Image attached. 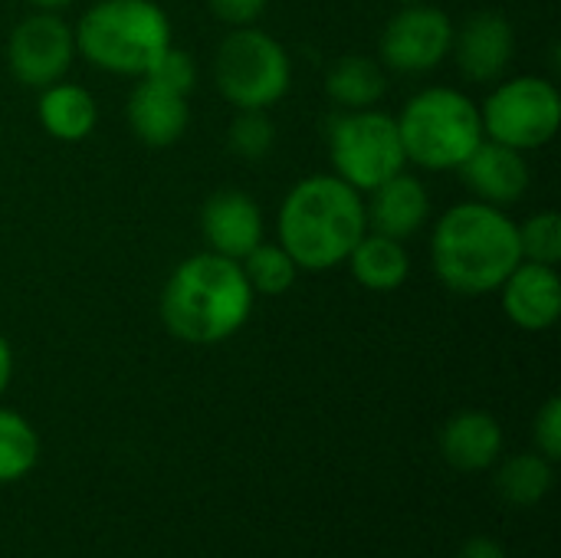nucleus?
<instances>
[{"mask_svg": "<svg viewBox=\"0 0 561 558\" xmlns=\"http://www.w3.org/2000/svg\"><path fill=\"white\" fill-rule=\"evenodd\" d=\"M145 76H151V79H158V82H164V86H171V89H178V92H191L194 89V82H197V66H194V59L184 53V49H178L174 43L154 59V66L145 72Z\"/></svg>", "mask_w": 561, "mask_h": 558, "instance_id": "26", "label": "nucleus"}, {"mask_svg": "<svg viewBox=\"0 0 561 558\" xmlns=\"http://www.w3.org/2000/svg\"><path fill=\"white\" fill-rule=\"evenodd\" d=\"M536 447L552 464L561 457V398H549L536 414Z\"/></svg>", "mask_w": 561, "mask_h": 558, "instance_id": "27", "label": "nucleus"}, {"mask_svg": "<svg viewBox=\"0 0 561 558\" xmlns=\"http://www.w3.org/2000/svg\"><path fill=\"white\" fill-rule=\"evenodd\" d=\"M496 293L503 299L506 319L526 332H546L559 322L561 280L556 266L523 260Z\"/></svg>", "mask_w": 561, "mask_h": 558, "instance_id": "14", "label": "nucleus"}, {"mask_svg": "<svg viewBox=\"0 0 561 558\" xmlns=\"http://www.w3.org/2000/svg\"><path fill=\"white\" fill-rule=\"evenodd\" d=\"M279 247L306 273H322L348 260L365 237V197L335 174H309L279 204Z\"/></svg>", "mask_w": 561, "mask_h": 558, "instance_id": "3", "label": "nucleus"}, {"mask_svg": "<svg viewBox=\"0 0 561 558\" xmlns=\"http://www.w3.org/2000/svg\"><path fill=\"white\" fill-rule=\"evenodd\" d=\"M36 10H62L66 3H72V0H30Z\"/></svg>", "mask_w": 561, "mask_h": 558, "instance_id": "31", "label": "nucleus"}, {"mask_svg": "<svg viewBox=\"0 0 561 558\" xmlns=\"http://www.w3.org/2000/svg\"><path fill=\"white\" fill-rule=\"evenodd\" d=\"M230 151L243 161H260L276 145V125L266 115V109H240L230 125Z\"/></svg>", "mask_w": 561, "mask_h": 558, "instance_id": "24", "label": "nucleus"}, {"mask_svg": "<svg viewBox=\"0 0 561 558\" xmlns=\"http://www.w3.org/2000/svg\"><path fill=\"white\" fill-rule=\"evenodd\" d=\"M457 558H510V556H506V549H503L496 539H490V536H477V539H467V543H463V549L457 553Z\"/></svg>", "mask_w": 561, "mask_h": 558, "instance_id": "29", "label": "nucleus"}, {"mask_svg": "<svg viewBox=\"0 0 561 558\" xmlns=\"http://www.w3.org/2000/svg\"><path fill=\"white\" fill-rule=\"evenodd\" d=\"M345 263L352 266V276L371 293H394L411 276V257L404 250V240L375 230H365Z\"/></svg>", "mask_w": 561, "mask_h": 558, "instance_id": "18", "label": "nucleus"}, {"mask_svg": "<svg viewBox=\"0 0 561 558\" xmlns=\"http://www.w3.org/2000/svg\"><path fill=\"white\" fill-rule=\"evenodd\" d=\"M480 118L486 138L516 151H533L559 135L561 95L556 82L542 76L500 79L486 95Z\"/></svg>", "mask_w": 561, "mask_h": 558, "instance_id": "8", "label": "nucleus"}, {"mask_svg": "<svg viewBox=\"0 0 561 558\" xmlns=\"http://www.w3.org/2000/svg\"><path fill=\"white\" fill-rule=\"evenodd\" d=\"M454 46V23L440 7H401L381 33V62L404 76L437 69Z\"/></svg>", "mask_w": 561, "mask_h": 558, "instance_id": "10", "label": "nucleus"}, {"mask_svg": "<svg viewBox=\"0 0 561 558\" xmlns=\"http://www.w3.org/2000/svg\"><path fill=\"white\" fill-rule=\"evenodd\" d=\"M270 0H207L210 13L227 26H253Z\"/></svg>", "mask_w": 561, "mask_h": 558, "instance_id": "28", "label": "nucleus"}, {"mask_svg": "<svg viewBox=\"0 0 561 558\" xmlns=\"http://www.w3.org/2000/svg\"><path fill=\"white\" fill-rule=\"evenodd\" d=\"M256 293L250 289L243 266L214 250L194 253L174 266L161 289V322L187 345H217L237 335L250 312Z\"/></svg>", "mask_w": 561, "mask_h": 558, "instance_id": "2", "label": "nucleus"}, {"mask_svg": "<svg viewBox=\"0 0 561 558\" xmlns=\"http://www.w3.org/2000/svg\"><path fill=\"white\" fill-rule=\"evenodd\" d=\"M39 460V437L33 424L10 411L0 408V483L23 480Z\"/></svg>", "mask_w": 561, "mask_h": 558, "instance_id": "22", "label": "nucleus"}, {"mask_svg": "<svg viewBox=\"0 0 561 558\" xmlns=\"http://www.w3.org/2000/svg\"><path fill=\"white\" fill-rule=\"evenodd\" d=\"M552 483H556V470H552V460H546L542 454H516L496 474V490L513 506L542 503Z\"/></svg>", "mask_w": 561, "mask_h": 558, "instance_id": "21", "label": "nucleus"}, {"mask_svg": "<svg viewBox=\"0 0 561 558\" xmlns=\"http://www.w3.org/2000/svg\"><path fill=\"white\" fill-rule=\"evenodd\" d=\"M368 194H371L365 201L368 230L394 237V240H408V237H414L427 224L431 194H427L421 178H414L408 171H398L394 178L381 181Z\"/></svg>", "mask_w": 561, "mask_h": 558, "instance_id": "16", "label": "nucleus"}, {"mask_svg": "<svg viewBox=\"0 0 561 558\" xmlns=\"http://www.w3.org/2000/svg\"><path fill=\"white\" fill-rule=\"evenodd\" d=\"M457 69L470 82H500L510 72L513 53H516V30L510 16L496 10H477L463 20L460 30H454V46H450Z\"/></svg>", "mask_w": 561, "mask_h": 558, "instance_id": "11", "label": "nucleus"}, {"mask_svg": "<svg viewBox=\"0 0 561 558\" xmlns=\"http://www.w3.org/2000/svg\"><path fill=\"white\" fill-rule=\"evenodd\" d=\"M243 276L256 296H286L296 286L299 266L279 243H256L243 260Z\"/></svg>", "mask_w": 561, "mask_h": 558, "instance_id": "23", "label": "nucleus"}, {"mask_svg": "<svg viewBox=\"0 0 561 558\" xmlns=\"http://www.w3.org/2000/svg\"><path fill=\"white\" fill-rule=\"evenodd\" d=\"M201 230L207 250L240 263L256 243H263V210L250 194L237 187H220L207 197L201 210Z\"/></svg>", "mask_w": 561, "mask_h": 558, "instance_id": "12", "label": "nucleus"}, {"mask_svg": "<svg viewBox=\"0 0 561 558\" xmlns=\"http://www.w3.org/2000/svg\"><path fill=\"white\" fill-rule=\"evenodd\" d=\"M457 171L463 174L473 201H483L493 207H510V204L523 201L529 178H533L526 151H516L493 138H483Z\"/></svg>", "mask_w": 561, "mask_h": 558, "instance_id": "13", "label": "nucleus"}, {"mask_svg": "<svg viewBox=\"0 0 561 558\" xmlns=\"http://www.w3.org/2000/svg\"><path fill=\"white\" fill-rule=\"evenodd\" d=\"M125 115H128L131 135L151 148L174 145L187 132V122H191L187 95L151 76H141V82L131 89Z\"/></svg>", "mask_w": 561, "mask_h": 558, "instance_id": "15", "label": "nucleus"}, {"mask_svg": "<svg viewBox=\"0 0 561 558\" xmlns=\"http://www.w3.org/2000/svg\"><path fill=\"white\" fill-rule=\"evenodd\" d=\"M519 250L523 260L542 263V266H556L561 260V217L556 210H542L536 217H529L519 227Z\"/></svg>", "mask_w": 561, "mask_h": 558, "instance_id": "25", "label": "nucleus"}, {"mask_svg": "<svg viewBox=\"0 0 561 558\" xmlns=\"http://www.w3.org/2000/svg\"><path fill=\"white\" fill-rule=\"evenodd\" d=\"M10 378H13V352H10V342L0 335V395L7 391Z\"/></svg>", "mask_w": 561, "mask_h": 558, "instance_id": "30", "label": "nucleus"}, {"mask_svg": "<svg viewBox=\"0 0 561 558\" xmlns=\"http://www.w3.org/2000/svg\"><path fill=\"white\" fill-rule=\"evenodd\" d=\"M440 451H444V460L454 470L480 474V470H486V467H493L500 460V454H503V428L486 411H460L444 424Z\"/></svg>", "mask_w": 561, "mask_h": 558, "instance_id": "17", "label": "nucleus"}, {"mask_svg": "<svg viewBox=\"0 0 561 558\" xmlns=\"http://www.w3.org/2000/svg\"><path fill=\"white\" fill-rule=\"evenodd\" d=\"M76 53L115 76H145L171 46V20L154 0H99L76 23Z\"/></svg>", "mask_w": 561, "mask_h": 558, "instance_id": "4", "label": "nucleus"}, {"mask_svg": "<svg viewBox=\"0 0 561 558\" xmlns=\"http://www.w3.org/2000/svg\"><path fill=\"white\" fill-rule=\"evenodd\" d=\"M217 92L237 109H270L293 82V62L279 39L256 26H233L214 53Z\"/></svg>", "mask_w": 561, "mask_h": 558, "instance_id": "6", "label": "nucleus"}, {"mask_svg": "<svg viewBox=\"0 0 561 558\" xmlns=\"http://www.w3.org/2000/svg\"><path fill=\"white\" fill-rule=\"evenodd\" d=\"M325 92L342 109H371L388 92L385 66L362 53L342 56L339 62H332V69L325 76Z\"/></svg>", "mask_w": 561, "mask_h": 558, "instance_id": "20", "label": "nucleus"}, {"mask_svg": "<svg viewBox=\"0 0 561 558\" xmlns=\"http://www.w3.org/2000/svg\"><path fill=\"white\" fill-rule=\"evenodd\" d=\"M76 59V33L56 10H36L23 16L7 39L10 72L30 86L46 89L59 82Z\"/></svg>", "mask_w": 561, "mask_h": 558, "instance_id": "9", "label": "nucleus"}, {"mask_svg": "<svg viewBox=\"0 0 561 558\" xmlns=\"http://www.w3.org/2000/svg\"><path fill=\"white\" fill-rule=\"evenodd\" d=\"M401 7H411V3H427V0H398Z\"/></svg>", "mask_w": 561, "mask_h": 558, "instance_id": "32", "label": "nucleus"}, {"mask_svg": "<svg viewBox=\"0 0 561 558\" xmlns=\"http://www.w3.org/2000/svg\"><path fill=\"white\" fill-rule=\"evenodd\" d=\"M431 263L437 280L457 296L496 293L523 263L519 224L493 204H454L434 227Z\"/></svg>", "mask_w": 561, "mask_h": 558, "instance_id": "1", "label": "nucleus"}, {"mask_svg": "<svg viewBox=\"0 0 561 558\" xmlns=\"http://www.w3.org/2000/svg\"><path fill=\"white\" fill-rule=\"evenodd\" d=\"M329 158L335 178L368 194L381 181L404 171V145L394 115L378 109H345L329 122Z\"/></svg>", "mask_w": 561, "mask_h": 558, "instance_id": "7", "label": "nucleus"}, {"mask_svg": "<svg viewBox=\"0 0 561 558\" xmlns=\"http://www.w3.org/2000/svg\"><path fill=\"white\" fill-rule=\"evenodd\" d=\"M394 122L404 158L424 171H457L486 138L480 105L450 86L421 89Z\"/></svg>", "mask_w": 561, "mask_h": 558, "instance_id": "5", "label": "nucleus"}, {"mask_svg": "<svg viewBox=\"0 0 561 558\" xmlns=\"http://www.w3.org/2000/svg\"><path fill=\"white\" fill-rule=\"evenodd\" d=\"M39 122L56 141H82L99 122L95 95L76 82H53L39 95Z\"/></svg>", "mask_w": 561, "mask_h": 558, "instance_id": "19", "label": "nucleus"}]
</instances>
